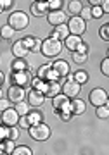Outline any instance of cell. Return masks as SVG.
Listing matches in <instances>:
<instances>
[{"label":"cell","instance_id":"32","mask_svg":"<svg viewBox=\"0 0 109 155\" xmlns=\"http://www.w3.org/2000/svg\"><path fill=\"white\" fill-rule=\"evenodd\" d=\"M87 59H88V55H85V54H78V52L73 54V61L76 64H83V62H87Z\"/></svg>","mask_w":109,"mask_h":155},{"label":"cell","instance_id":"45","mask_svg":"<svg viewBox=\"0 0 109 155\" xmlns=\"http://www.w3.org/2000/svg\"><path fill=\"white\" fill-rule=\"evenodd\" d=\"M0 107H2V112L7 110V109H11V102L9 100H2V104H0Z\"/></svg>","mask_w":109,"mask_h":155},{"label":"cell","instance_id":"25","mask_svg":"<svg viewBox=\"0 0 109 155\" xmlns=\"http://www.w3.org/2000/svg\"><path fill=\"white\" fill-rule=\"evenodd\" d=\"M28 66L26 62H24V59H17V61L12 62V71L14 72H21V71H26Z\"/></svg>","mask_w":109,"mask_h":155},{"label":"cell","instance_id":"22","mask_svg":"<svg viewBox=\"0 0 109 155\" xmlns=\"http://www.w3.org/2000/svg\"><path fill=\"white\" fill-rule=\"evenodd\" d=\"M26 117H28V121H30V124H31V126H37V124H40V122H44V121H42V114H40L38 110L30 112Z\"/></svg>","mask_w":109,"mask_h":155},{"label":"cell","instance_id":"12","mask_svg":"<svg viewBox=\"0 0 109 155\" xmlns=\"http://www.w3.org/2000/svg\"><path fill=\"white\" fill-rule=\"evenodd\" d=\"M44 102H45V93L37 91V90L28 91V104H30L31 107H40Z\"/></svg>","mask_w":109,"mask_h":155},{"label":"cell","instance_id":"27","mask_svg":"<svg viewBox=\"0 0 109 155\" xmlns=\"http://www.w3.org/2000/svg\"><path fill=\"white\" fill-rule=\"evenodd\" d=\"M75 81L80 83V84H85L88 81V74L85 71H76L75 72Z\"/></svg>","mask_w":109,"mask_h":155},{"label":"cell","instance_id":"37","mask_svg":"<svg viewBox=\"0 0 109 155\" xmlns=\"http://www.w3.org/2000/svg\"><path fill=\"white\" fill-rule=\"evenodd\" d=\"M100 72H102L104 76H107L109 78V59L106 57L102 61V64H100Z\"/></svg>","mask_w":109,"mask_h":155},{"label":"cell","instance_id":"20","mask_svg":"<svg viewBox=\"0 0 109 155\" xmlns=\"http://www.w3.org/2000/svg\"><path fill=\"white\" fill-rule=\"evenodd\" d=\"M68 11H69V14H73V16H80L82 11H83V4L80 0H71V2H68Z\"/></svg>","mask_w":109,"mask_h":155},{"label":"cell","instance_id":"29","mask_svg":"<svg viewBox=\"0 0 109 155\" xmlns=\"http://www.w3.org/2000/svg\"><path fill=\"white\" fill-rule=\"evenodd\" d=\"M12 155H33V152H31V148H28V147H24V145H19V147L14 150Z\"/></svg>","mask_w":109,"mask_h":155},{"label":"cell","instance_id":"44","mask_svg":"<svg viewBox=\"0 0 109 155\" xmlns=\"http://www.w3.org/2000/svg\"><path fill=\"white\" fill-rule=\"evenodd\" d=\"M59 116H61V119H62V121H69L73 114H71V110H64V112H61Z\"/></svg>","mask_w":109,"mask_h":155},{"label":"cell","instance_id":"17","mask_svg":"<svg viewBox=\"0 0 109 155\" xmlns=\"http://www.w3.org/2000/svg\"><path fill=\"white\" fill-rule=\"evenodd\" d=\"M64 43H66V48L71 50V52L75 54V52L78 50V47H80L83 41H82V36H75V35H71V36H68V38H66Z\"/></svg>","mask_w":109,"mask_h":155},{"label":"cell","instance_id":"21","mask_svg":"<svg viewBox=\"0 0 109 155\" xmlns=\"http://www.w3.org/2000/svg\"><path fill=\"white\" fill-rule=\"evenodd\" d=\"M47 84H49V81H45V79H40V78H35V79L31 81L33 90H37V91H42V93H45V91H47Z\"/></svg>","mask_w":109,"mask_h":155},{"label":"cell","instance_id":"2","mask_svg":"<svg viewBox=\"0 0 109 155\" xmlns=\"http://www.w3.org/2000/svg\"><path fill=\"white\" fill-rule=\"evenodd\" d=\"M28 22H30V17H28L26 12H12L11 16H9V21H7V24L11 26L12 29H16V31H21V29H24L28 26Z\"/></svg>","mask_w":109,"mask_h":155},{"label":"cell","instance_id":"4","mask_svg":"<svg viewBox=\"0 0 109 155\" xmlns=\"http://www.w3.org/2000/svg\"><path fill=\"white\" fill-rule=\"evenodd\" d=\"M68 28H69V33L75 35V36H82L85 31H87V21L82 19L80 16L71 17L68 21Z\"/></svg>","mask_w":109,"mask_h":155},{"label":"cell","instance_id":"13","mask_svg":"<svg viewBox=\"0 0 109 155\" xmlns=\"http://www.w3.org/2000/svg\"><path fill=\"white\" fill-rule=\"evenodd\" d=\"M52 69H54L59 78H68L69 76V64L66 61H54L52 62Z\"/></svg>","mask_w":109,"mask_h":155},{"label":"cell","instance_id":"1","mask_svg":"<svg viewBox=\"0 0 109 155\" xmlns=\"http://www.w3.org/2000/svg\"><path fill=\"white\" fill-rule=\"evenodd\" d=\"M61 52H62V41L52 38V36H49L47 40H44L42 54H44L45 57H55V55H59Z\"/></svg>","mask_w":109,"mask_h":155},{"label":"cell","instance_id":"28","mask_svg":"<svg viewBox=\"0 0 109 155\" xmlns=\"http://www.w3.org/2000/svg\"><path fill=\"white\" fill-rule=\"evenodd\" d=\"M95 114H97L99 119H107V117H109V109L106 105L97 107V109H95Z\"/></svg>","mask_w":109,"mask_h":155},{"label":"cell","instance_id":"7","mask_svg":"<svg viewBox=\"0 0 109 155\" xmlns=\"http://www.w3.org/2000/svg\"><path fill=\"white\" fill-rule=\"evenodd\" d=\"M19 119H21V116L17 114L16 109H7V110L2 112V124L4 126H17L19 124Z\"/></svg>","mask_w":109,"mask_h":155},{"label":"cell","instance_id":"14","mask_svg":"<svg viewBox=\"0 0 109 155\" xmlns=\"http://www.w3.org/2000/svg\"><path fill=\"white\" fill-rule=\"evenodd\" d=\"M50 36H52V38H55V40H59V41H66V38H68V36H71L68 24H61V26L54 28V31H52V35H50Z\"/></svg>","mask_w":109,"mask_h":155},{"label":"cell","instance_id":"24","mask_svg":"<svg viewBox=\"0 0 109 155\" xmlns=\"http://www.w3.org/2000/svg\"><path fill=\"white\" fill-rule=\"evenodd\" d=\"M30 107H31L30 104L21 102V104H16V107H14V109L17 110V114H19L21 117H24V116H28V114H30Z\"/></svg>","mask_w":109,"mask_h":155},{"label":"cell","instance_id":"34","mask_svg":"<svg viewBox=\"0 0 109 155\" xmlns=\"http://www.w3.org/2000/svg\"><path fill=\"white\" fill-rule=\"evenodd\" d=\"M80 17L82 19H93L92 17V7H83V11H82V14H80Z\"/></svg>","mask_w":109,"mask_h":155},{"label":"cell","instance_id":"8","mask_svg":"<svg viewBox=\"0 0 109 155\" xmlns=\"http://www.w3.org/2000/svg\"><path fill=\"white\" fill-rule=\"evenodd\" d=\"M80 91H82V84L76 83L75 79H73V81H68V79H66V83L62 84V93H64L68 98H78Z\"/></svg>","mask_w":109,"mask_h":155},{"label":"cell","instance_id":"42","mask_svg":"<svg viewBox=\"0 0 109 155\" xmlns=\"http://www.w3.org/2000/svg\"><path fill=\"white\" fill-rule=\"evenodd\" d=\"M12 5H14V2H12V0H2V2H0L2 11H7V9H9V7H12Z\"/></svg>","mask_w":109,"mask_h":155},{"label":"cell","instance_id":"5","mask_svg":"<svg viewBox=\"0 0 109 155\" xmlns=\"http://www.w3.org/2000/svg\"><path fill=\"white\" fill-rule=\"evenodd\" d=\"M107 93H106V90L102 88H93L90 93H88V100H90V104H92L95 109L97 107H102L107 104Z\"/></svg>","mask_w":109,"mask_h":155},{"label":"cell","instance_id":"40","mask_svg":"<svg viewBox=\"0 0 109 155\" xmlns=\"http://www.w3.org/2000/svg\"><path fill=\"white\" fill-rule=\"evenodd\" d=\"M0 138H2V141L9 140V126H4V124H2V129H0Z\"/></svg>","mask_w":109,"mask_h":155},{"label":"cell","instance_id":"15","mask_svg":"<svg viewBox=\"0 0 109 155\" xmlns=\"http://www.w3.org/2000/svg\"><path fill=\"white\" fill-rule=\"evenodd\" d=\"M85 110H87V105L82 98L71 100V114L73 116H82V114H85Z\"/></svg>","mask_w":109,"mask_h":155},{"label":"cell","instance_id":"26","mask_svg":"<svg viewBox=\"0 0 109 155\" xmlns=\"http://www.w3.org/2000/svg\"><path fill=\"white\" fill-rule=\"evenodd\" d=\"M0 31H2V38H4V40H11L12 36H14V33H16V29H12L9 24L2 26V29H0Z\"/></svg>","mask_w":109,"mask_h":155},{"label":"cell","instance_id":"35","mask_svg":"<svg viewBox=\"0 0 109 155\" xmlns=\"http://www.w3.org/2000/svg\"><path fill=\"white\" fill-rule=\"evenodd\" d=\"M57 78H59V74L50 67L49 72H47V76H45V81H49V83H50V81H57Z\"/></svg>","mask_w":109,"mask_h":155},{"label":"cell","instance_id":"48","mask_svg":"<svg viewBox=\"0 0 109 155\" xmlns=\"http://www.w3.org/2000/svg\"><path fill=\"white\" fill-rule=\"evenodd\" d=\"M106 107H107V109H109V98H107V104H106Z\"/></svg>","mask_w":109,"mask_h":155},{"label":"cell","instance_id":"30","mask_svg":"<svg viewBox=\"0 0 109 155\" xmlns=\"http://www.w3.org/2000/svg\"><path fill=\"white\" fill-rule=\"evenodd\" d=\"M99 35H100V38H102V40L109 41V24H104V26H100V29H99Z\"/></svg>","mask_w":109,"mask_h":155},{"label":"cell","instance_id":"49","mask_svg":"<svg viewBox=\"0 0 109 155\" xmlns=\"http://www.w3.org/2000/svg\"><path fill=\"white\" fill-rule=\"evenodd\" d=\"M0 155H9V153H5V152H2V153H0Z\"/></svg>","mask_w":109,"mask_h":155},{"label":"cell","instance_id":"19","mask_svg":"<svg viewBox=\"0 0 109 155\" xmlns=\"http://www.w3.org/2000/svg\"><path fill=\"white\" fill-rule=\"evenodd\" d=\"M49 11V4L47 2H33L31 4V12L35 16H45Z\"/></svg>","mask_w":109,"mask_h":155},{"label":"cell","instance_id":"41","mask_svg":"<svg viewBox=\"0 0 109 155\" xmlns=\"http://www.w3.org/2000/svg\"><path fill=\"white\" fill-rule=\"evenodd\" d=\"M19 127H24V129H30L31 127V124H30V121H28V117L24 116V117H21L19 119V124H17Z\"/></svg>","mask_w":109,"mask_h":155},{"label":"cell","instance_id":"39","mask_svg":"<svg viewBox=\"0 0 109 155\" xmlns=\"http://www.w3.org/2000/svg\"><path fill=\"white\" fill-rule=\"evenodd\" d=\"M102 14H104L102 7H92V17H93V19H100Z\"/></svg>","mask_w":109,"mask_h":155},{"label":"cell","instance_id":"47","mask_svg":"<svg viewBox=\"0 0 109 155\" xmlns=\"http://www.w3.org/2000/svg\"><path fill=\"white\" fill-rule=\"evenodd\" d=\"M4 81H5V76H4V72H2V74H0V83L4 84Z\"/></svg>","mask_w":109,"mask_h":155},{"label":"cell","instance_id":"50","mask_svg":"<svg viewBox=\"0 0 109 155\" xmlns=\"http://www.w3.org/2000/svg\"><path fill=\"white\" fill-rule=\"evenodd\" d=\"M107 59H109V48H107Z\"/></svg>","mask_w":109,"mask_h":155},{"label":"cell","instance_id":"16","mask_svg":"<svg viewBox=\"0 0 109 155\" xmlns=\"http://www.w3.org/2000/svg\"><path fill=\"white\" fill-rule=\"evenodd\" d=\"M62 93V84H59L57 81H50L49 84H47V91H45V97H52V98H55L57 95Z\"/></svg>","mask_w":109,"mask_h":155},{"label":"cell","instance_id":"38","mask_svg":"<svg viewBox=\"0 0 109 155\" xmlns=\"http://www.w3.org/2000/svg\"><path fill=\"white\" fill-rule=\"evenodd\" d=\"M24 43L30 50L35 48V45H37V38H33V36H24Z\"/></svg>","mask_w":109,"mask_h":155},{"label":"cell","instance_id":"33","mask_svg":"<svg viewBox=\"0 0 109 155\" xmlns=\"http://www.w3.org/2000/svg\"><path fill=\"white\" fill-rule=\"evenodd\" d=\"M52 67V64H45V66H42L38 69V78L40 79H45V76H47V72H49V69Z\"/></svg>","mask_w":109,"mask_h":155},{"label":"cell","instance_id":"11","mask_svg":"<svg viewBox=\"0 0 109 155\" xmlns=\"http://www.w3.org/2000/svg\"><path fill=\"white\" fill-rule=\"evenodd\" d=\"M28 52H31V50L26 47L24 40H17V41H14V45H12V55L16 57V59H24V57L28 55Z\"/></svg>","mask_w":109,"mask_h":155},{"label":"cell","instance_id":"9","mask_svg":"<svg viewBox=\"0 0 109 155\" xmlns=\"http://www.w3.org/2000/svg\"><path fill=\"white\" fill-rule=\"evenodd\" d=\"M52 107L57 112H64V110H71V100L66 97L64 93L57 95L55 98H52Z\"/></svg>","mask_w":109,"mask_h":155},{"label":"cell","instance_id":"36","mask_svg":"<svg viewBox=\"0 0 109 155\" xmlns=\"http://www.w3.org/2000/svg\"><path fill=\"white\" fill-rule=\"evenodd\" d=\"M17 138H19V129H17L16 126L9 127V140H12V141H16Z\"/></svg>","mask_w":109,"mask_h":155},{"label":"cell","instance_id":"23","mask_svg":"<svg viewBox=\"0 0 109 155\" xmlns=\"http://www.w3.org/2000/svg\"><path fill=\"white\" fill-rule=\"evenodd\" d=\"M16 148H17V147H16V143H14L12 140H5V141H2V152H5V153L12 155Z\"/></svg>","mask_w":109,"mask_h":155},{"label":"cell","instance_id":"6","mask_svg":"<svg viewBox=\"0 0 109 155\" xmlns=\"http://www.w3.org/2000/svg\"><path fill=\"white\" fill-rule=\"evenodd\" d=\"M24 97H28V93L24 91V88H21V86L12 84V86H9V90H7V100H9L11 104H21V102H24Z\"/></svg>","mask_w":109,"mask_h":155},{"label":"cell","instance_id":"18","mask_svg":"<svg viewBox=\"0 0 109 155\" xmlns=\"http://www.w3.org/2000/svg\"><path fill=\"white\" fill-rule=\"evenodd\" d=\"M30 83V74L26 71H21V72H14L12 74V84L16 86H23V84Z\"/></svg>","mask_w":109,"mask_h":155},{"label":"cell","instance_id":"10","mask_svg":"<svg viewBox=\"0 0 109 155\" xmlns=\"http://www.w3.org/2000/svg\"><path fill=\"white\" fill-rule=\"evenodd\" d=\"M47 19H49V22L54 26V28H57V26H61V24H66V12L64 11H50L49 14H47Z\"/></svg>","mask_w":109,"mask_h":155},{"label":"cell","instance_id":"31","mask_svg":"<svg viewBox=\"0 0 109 155\" xmlns=\"http://www.w3.org/2000/svg\"><path fill=\"white\" fill-rule=\"evenodd\" d=\"M47 4H49L50 11H61V7H62V0H50V2H47Z\"/></svg>","mask_w":109,"mask_h":155},{"label":"cell","instance_id":"43","mask_svg":"<svg viewBox=\"0 0 109 155\" xmlns=\"http://www.w3.org/2000/svg\"><path fill=\"white\" fill-rule=\"evenodd\" d=\"M76 52H78V54H85V55H88V45L87 43H82L80 47H78Z\"/></svg>","mask_w":109,"mask_h":155},{"label":"cell","instance_id":"3","mask_svg":"<svg viewBox=\"0 0 109 155\" xmlns=\"http://www.w3.org/2000/svg\"><path fill=\"white\" fill-rule=\"evenodd\" d=\"M28 133H30V136H31L33 140H37V141H47V140L50 138L52 131H50V127L47 126L45 122H40V124H37V126L30 127Z\"/></svg>","mask_w":109,"mask_h":155},{"label":"cell","instance_id":"46","mask_svg":"<svg viewBox=\"0 0 109 155\" xmlns=\"http://www.w3.org/2000/svg\"><path fill=\"white\" fill-rule=\"evenodd\" d=\"M102 11H104V14H106V12H107L109 14V0H102Z\"/></svg>","mask_w":109,"mask_h":155}]
</instances>
